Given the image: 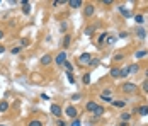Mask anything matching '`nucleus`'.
<instances>
[{"label": "nucleus", "instance_id": "obj_1", "mask_svg": "<svg viewBox=\"0 0 148 126\" xmlns=\"http://www.w3.org/2000/svg\"><path fill=\"white\" fill-rule=\"evenodd\" d=\"M90 60H92V55H90V53H82V55L78 56V63H80V65H89Z\"/></svg>", "mask_w": 148, "mask_h": 126}, {"label": "nucleus", "instance_id": "obj_2", "mask_svg": "<svg viewBox=\"0 0 148 126\" xmlns=\"http://www.w3.org/2000/svg\"><path fill=\"white\" fill-rule=\"evenodd\" d=\"M65 114H66L70 119H77V116H78V113H77V109H75L73 106H66V109H65Z\"/></svg>", "mask_w": 148, "mask_h": 126}, {"label": "nucleus", "instance_id": "obj_3", "mask_svg": "<svg viewBox=\"0 0 148 126\" xmlns=\"http://www.w3.org/2000/svg\"><path fill=\"white\" fill-rule=\"evenodd\" d=\"M65 61H66V53H65V51H60V53L55 56V63H56V65H65Z\"/></svg>", "mask_w": 148, "mask_h": 126}, {"label": "nucleus", "instance_id": "obj_4", "mask_svg": "<svg viewBox=\"0 0 148 126\" xmlns=\"http://www.w3.org/2000/svg\"><path fill=\"white\" fill-rule=\"evenodd\" d=\"M135 90H136V85H135V84H131V82L123 84V92H126V94H133Z\"/></svg>", "mask_w": 148, "mask_h": 126}, {"label": "nucleus", "instance_id": "obj_5", "mask_svg": "<svg viewBox=\"0 0 148 126\" xmlns=\"http://www.w3.org/2000/svg\"><path fill=\"white\" fill-rule=\"evenodd\" d=\"M84 14H85L87 17H92V15L95 14V7H94L92 3H87V5H85V9H84Z\"/></svg>", "mask_w": 148, "mask_h": 126}, {"label": "nucleus", "instance_id": "obj_6", "mask_svg": "<svg viewBox=\"0 0 148 126\" xmlns=\"http://www.w3.org/2000/svg\"><path fill=\"white\" fill-rule=\"evenodd\" d=\"M51 61H53V56H51V55H43V56H41V65H43V67H48Z\"/></svg>", "mask_w": 148, "mask_h": 126}, {"label": "nucleus", "instance_id": "obj_7", "mask_svg": "<svg viewBox=\"0 0 148 126\" xmlns=\"http://www.w3.org/2000/svg\"><path fill=\"white\" fill-rule=\"evenodd\" d=\"M114 108H118V109H123L124 106H126V101H123V99H116V101H112L111 102Z\"/></svg>", "mask_w": 148, "mask_h": 126}, {"label": "nucleus", "instance_id": "obj_8", "mask_svg": "<svg viewBox=\"0 0 148 126\" xmlns=\"http://www.w3.org/2000/svg\"><path fill=\"white\" fill-rule=\"evenodd\" d=\"M51 114H53V116H61V108H60L58 104H53V106H51Z\"/></svg>", "mask_w": 148, "mask_h": 126}, {"label": "nucleus", "instance_id": "obj_9", "mask_svg": "<svg viewBox=\"0 0 148 126\" xmlns=\"http://www.w3.org/2000/svg\"><path fill=\"white\" fill-rule=\"evenodd\" d=\"M68 7L78 9V7H82V0H68Z\"/></svg>", "mask_w": 148, "mask_h": 126}, {"label": "nucleus", "instance_id": "obj_10", "mask_svg": "<svg viewBox=\"0 0 148 126\" xmlns=\"http://www.w3.org/2000/svg\"><path fill=\"white\" fill-rule=\"evenodd\" d=\"M22 12L24 14H31V2H27V0H22Z\"/></svg>", "mask_w": 148, "mask_h": 126}, {"label": "nucleus", "instance_id": "obj_11", "mask_svg": "<svg viewBox=\"0 0 148 126\" xmlns=\"http://www.w3.org/2000/svg\"><path fill=\"white\" fill-rule=\"evenodd\" d=\"M111 77H112V79H119V77H121V68H118V67L111 68Z\"/></svg>", "mask_w": 148, "mask_h": 126}, {"label": "nucleus", "instance_id": "obj_12", "mask_svg": "<svg viewBox=\"0 0 148 126\" xmlns=\"http://www.w3.org/2000/svg\"><path fill=\"white\" fill-rule=\"evenodd\" d=\"M70 43H72V36H70V34H65L61 46H63V48H68V46H70Z\"/></svg>", "mask_w": 148, "mask_h": 126}, {"label": "nucleus", "instance_id": "obj_13", "mask_svg": "<svg viewBox=\"0 0 148 126\" xmlns=\"http://www.w3.org/2000/svg\"><path fill=\"white\" fill-rule=\"evenodd\" d=\"M128 70H130V75H135V73H138L140 67H138V63H133V65H130V67H128Z\"/></svg>", "mask_w": 148, "mask_h": 126}, {"label": "nucleus", "instance_id": "obj_14", "mask_svg": "<svg viewBox=\"0 0 148 126\" xmlns=\"http://www.w3.org/2000/svg\"><path fill=\"white\" fill-rule=\"evenodd\" d=\"M102 114H104V108H102V106H99V104H97V108H95V109H94V116H95V118H101V116H102Z\"/></svg>", "mask_w": 148, "mask_h": 126}, {"label": "nucleus", "instance_id": "obj_15", "mask_svg": "<svg viewBox=\"0 0 148 126\" xmlns=\"http://www.w3.org/2000/svg\"><path fill=\"white\" fill-rule=\"evenodd\" d=\"M85 108H87V111H90V113H94V109L97 108V102H94V101H89Z\"/></svg>", "mask_w": 148, "mask_h": 126}, {"label": "nucleus", "instance_id": "obj_16", "mask_svg": "<svg viewBox=\"0 0 148 126\" xmlns=\"http://www.w3.org/2000/svg\"><path fill=\"white\" fill-rule=\"evenodd\" d=\"M9 111V102L7 101H0V113H5Z\"/></svg>", "mask_w": 148, "mask_h": 126}, {"label": "nucleus", "instance_id": "obj_17", "mask_svg": "<svg viewBox=\"0 0 148 126\" xmlns=\"http://www.w3.org/2000/svg\"><path fill=\"white\" fill-rule=\"evenodd\" d=\"M148 51L147 49H138L136 53H135V58H143V56H147Z\"/></svg>", "mask_w": 148, "mask_h": 126}, {"label": "nucleus", "instance_id": "obj_18", "mask_svg": "<svg viewBox=\"0 0 148 126\" xmlns=\"http://www.w3.org/2000/svg\"><path fill=\"white\" fill-rule=\"evenodd\" d=\"M119 12H121V14H123L124 17H131V12H130V10H128L126 7H123V5L119 7Z\"/></svg>", "mask_w": 148, "mask_h": 126}, {"label": "nucleus", "instance_id": "obj_19", "mask_svg": "<svg viewBox=\"0 0 148 126\" xmlns=\"http://www.w3.org/2000/svg\"><path fill=\"white\" fill-rule=\"evenodd\" d=\"M136 34H138V38H140V39H145V38H147V32H145V29H141V27H140V29H136Z\"/></svg>", "mask_w": 148, "mask_h": 126}, {"label": "nucleus", "instance_id": "obj_20", "mask_svg": "<svg viewBox=\"0 0 148 126\" xmlns=\"http://www.w3.org/2000/svg\"><path fill=\"white\" fill-rule=\"evenodd\" d=\"M99 63H101V60H99V58H92V60H90V63H89V67H92V68H94V67H99Z\"/></svg>", "mask_w": 148, "mask_h": 126}, {"label": "nucleus", "instance_id": "obj_21", "mask_svg": "<svg viewBox=\"0 0 148 126\" xmlns=\"http://www.w3.org/2000/svg\"><path fill=\"white\" fill-rule=\"evenodd\" d=\"M119 118H121V121H124V123H128V121H130V118H131V114H130V113H123V114H121Z\"/></svg>", "mask_w": 148, "mask_h": 126}, {"label": "nucleus", "instance_id": "obj_22", "mask_svg": "<svg viewBox=\"0 0 148 126\" xmlns=\"http://www.w3.org/2000/svg\"><path fill=\"white\" fill-rule=\"evenodd\" d=\"M138 113H140L141 116H147L148 114V106H141V108L138 109Z\"/></svg>", "mask_w": 148, "mask_h": 126}, {"label": "nucleus", "instance_id": "obj_23", "mask_svg": "<svg viewBox=\"0 0 148 126\" xmlns=\"http://www.w3.org/2000/svg\"><path fill=\"white\" fill-rule=\"evenodd\" d=\"M135 20H136V24H143L145 22V17L141 14H138V15H135Z\"/></svg>", "mask_w": 148, "mask_h": 126}, {"label": "nucleus", "instance_id": "obj_24", "mask_svg": "<svg viewBox=\"0 0 148 126\" xmlns=\"http://www.w3.org/2000/svg\"><path fill=\"white\" fill-rule=\"evenodd\" d=\"M63 67L66 68V72H68V73H72V70H73V65H72L70 61H65V65H63Z\"/></svg>", "mask_w": 148, "mask_h": 126}, {"label": "nucleus", "instance_id": "obj_25", "mask_svg": "<svg viewBox=\"0 0 148 126\" xmlns=\"http://www.w3.org/2000/svg\"><path fill=\"white\" fill-rule=\"evenodd\" d=\"M27 126H43V123H41L39 119H32V121H29Z\"/></svg>", "mask_w": 148, "mask_h": 126}, {"label": "nucleus", "instance_id": "obj_26", "mask_svg": "<svg viewBox=\"0 0 148 126\" xmlns=\"http://www.w3.org/2000/svg\"><path fill=\"white\" fill-rule=\"evenodd\" d=\"M106 43H107V44H114V43H116V38H114V36H107V38H106Z\"/></svg>", "mask_w": 148, "mask_h": 126}, {"label": "nucleus", "instance_id": "obj_27", "mask_svg": "<svg viewBox=\"0 0 148 126\" xmlns=\"http://www.w3.org/2000/svg\"><path fill=\"white\" fill-rule=\"evenodd\" d=\"M84 84H85V85L90 84V73H84Z\"/></svg>", "mask_w": 148, "mask_h": 126}, {"label": "nucleus", "instance_id": "obj_28", "mask_svg": "<svg viewBox=\"0 0 148 126\" xmlns=\"http://www.w3.org/2000/svg\"><path fill=\"white\" fill-rule=\"evenodd\" d=\"M94 31H95V26H90V27H87V29H85V34H87V36H90Z\"/></svg>", "mask_w": 148, "mask_h": 126}, {"label": "nucleus", "instance_id": "obj_29", "mask_svg": "<svg viewBox=\"0 0 148 126\" xmlns=\"http://www.w3.org/2000/svg\"><path fill=\"white\" fill-rule=\"evenodd\" d=\"M106 38H107V32H102V34L99 36V44H102V43L106 41Z\"/></svg>", "mask_w": 148, "mask_h": 126}, {"label": "nucleus", "instance_id": "obj_30", "mask_svg": "<svg viewBox=\"0 0 148 126\" xmlns=\"http://www.w3.org/2000/svg\"><path fill=\"white\" fill-rule=\"evenodd\" d=\"M128 75H130V70H128V67L121 68V77H128Z\"/></svg>", "mask_w": 148, "mask_h": 126}, {"label": "nucleus", "instance_id": "obj_31", "mask_svg": "<svg viewBox=\"0 0 148 126\" xmlns=\"http://www.w3.org/2000/svg\"><path fill=\"white\" fill-rule=\"evenodd\" d=\"M22 46H29V39H27V38H22V39H20V48H22Z\"/></svg>", "mask_w": 148, "mask_h": 126}, {"label": "nucleus", "instance_id": "obj_32", "mask_svg": "<svg viewBox=\"0 0 148 126\" xmlns=\"http://www.w3.org/2000/svg\"><path fill=\"white\" fill-rule=\"evenodd\" d=\"M20 49H22L20 46H15V48H12V49H10V53H12V55H17V53H20Z\"/></svg>", "mask_w": 148, "mask_h": 126}, {"label": "nucleus", "instance_id": "obj_33", "mask_svg": "<svg viewBox=\"0 0 148 126\" xmlns=\"http://www.w3.org/2000/svg\"><path fill=\"white\" fill-rule=\"evenodd\" d=\"M121 60H124V55H123V53H118V55L114 56V61H121Z\"/></svg>", "mask_w": 148, "mask_h": 126}, {"label": "nucleus", "instance_id": "obj_34", "mask_svg": "<svg viewBox=\"0 0 148 126\" xmlns=\"http://www.w3.org/2000/svg\"><path fill=\"white\" fill-rule=\"evenodd\" d=\"M66 79H68V82H70V84H75V79H73V75H72V73H68V72H66Z\"/></svg>", "mask_w": 148, "mask_h": 126}, {"label": "nucleus", "instance_id": "obj_35", "mask_svg": "<svg viewBox=\"0 0 148 126\" xmlns=\"http://www.w3.org/2000/svg\"><path fill=\"white\" fill-rule=\"evenodd\" d=\"M101 99L106 101V102H112V101H111V96H101Z\"/></svg>", "mask_w": 148, "mask_h": 126}, {"label": "nucleus", "instance_id": "obj_36", "mask_svg": "<svg viewBox=\"0 0 148 126\" xmlns=\"http://www.w3.org/2000/svg\"><path fill=\"white\" fill-rule=\"evenodd\" d=\"M141 89H143L145 92H148V80H145V82L141 84Z\"/></svg>", "mask_w": 148, "mask_h": 126}, {"label": "nucleus", "instance_id": "obj_37", "mask_svg": "<svg viewBox=\"0 0 148 126\" xmlns=\"http://www.w3.org/2000/svg\"><path fill=\"white\" fill-rule=\"evenodd\" d=\"M61 3H66V2L65 0H55L53 2V5H61Z\"/></svg>", "mask_w": 148, "mask_h": 126}, {"label": "nucleus", "instance_id": "obj_38", "mask_svg": "<svg viewBox=\"0 0 148 126\" xmlns=\"http://www.w3.org/2000/svg\"><path fill=\"white\" fill-rule=\"evenodd\" d=\"M66 27H68V24H66V22H61V27H60V29H61V31H63V32H65V31H66Z\"/></svg>", "mask_w": 148, "mask_h": 126}, {"label": "nucleus", "instance_id": "obj_39", "mask_svg": "<svg viewBox=\"0 0 148 126\" xmlns=\"http://www.w3.org/2000/svg\"><path fill=\"white\" fill-rule=\"evenodd\" d=\"M119 38H121V39H123V38H128V32H126V31H121V32H119Z\"/></svg>", "mask_w": 148, "mask_h": 126}, {"label": "nucleus", "instance_id": "obj_40", "mask_svg": "<svg viewBox=\"0 0 148 126\" xmlns=\"http://www.w3.org/2000/svg\"><path fill=\"white\" fill-rule=\"evenodd\" d=\"M78 99H80V94H73L72 96V101H78Z\"/></svg>", "mask_w": 148, "mask_h": 126}, {"label": "nucleus", "instance_id": "obj_41", "mask_svg": "<svg viewBox=\"0 0 148 126\" xmlns=\"http://www.w3.org/2000/svg\"><path fill=\"white\" fill-rule=\"evenodd\" d=\"M72 126H82V123H80L78 119H73V123H72Z\"/></svg>", "mask_w": 148, "mask_h": 126}, {"label": "nucleus", "instance_id": "obj_42", "mask_svg": "<svg viewBox=\"0 0 148 126\" xmlns=\"http://www.w3.org/2000/svg\"><path fill=\"white\" fill-rule=\"evenodd\" d=\"M102 3H104V5H111V3H112V0H102Z\"/></svg>", "mask_w": 148, "mask_h": 126}, {"label": "nucleus", "instance_id": "obj_43", "mask_svg": "<svg viewBox=\"0 0 148 126\" xmlns=\"http://www.w3.org/2000/svg\"><path fill=\"white\" fill-rule=\"evenodd\" d=\"M3 51H5V46H2V44H0V55H2Z\"/></svg>", "mask_w": 148, "mask_h": 126}, {"label": "nucleus", "instance_id": "obj_44", "mask_svg": "<svg viewBox=\"0 0 148 126\" xmlns=\"http://www.w3.org/2000/svg\"><path fill=\"white\" fill-rule=\"evenodd\" d=\"M2 38H3V31L0 29V39H2Z\"/></svg>", "mask_w": 148, "mask_h": 126}, {"label": "nucleus", "instance_id": "obj_45", "mask_svg": "<svg viewBox=\"0 0 148 126\" xmlns=\"http://www.w3.org/2000/svg\"><path fill=\"white\" fill-rule=\"evenodd\" d=\"M145 75H147V77H148V70H147V72H145Z\"/></svg>", "mask_w": 148, "mask_h": 126}, {"label": "nucleus", "instance_id": "obj_46", "mask_svg": "<svg viewBox=\"0 0 148 126\" xmlns=\"http://www.w3.org/2000/svg\"><path fill=\"white\" fill-rule=\"evenodd\" d=\"M0 126H5V125H0Z\"/></svg>", "mask_w": 148, "mask_h": 126}]
</instances>
